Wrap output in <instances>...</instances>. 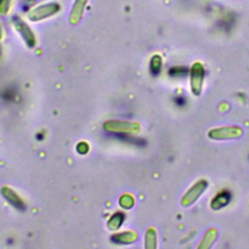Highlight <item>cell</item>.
<instances>
[{
	"label": "cell",
	"mask_w": 249,
	"mask_h": 249,
	"mask_svg": "<svg viewBox=\"0 0 249 249\" xmlns=\"http://www.w3.org/2000/svg\"><path fill=\"white\" fill-rule=\"evenodd\" d=\"M60 9H61V6L57 2L45 3L33 8L28 13V18L31 21H39L54 16L60 11Z\"/></svg>",
	"instance_id": "obj_1"
},
{
	"label": "cell",
	"mask_w": 249,
	"mask_h": 249,
	"mask_svg": "<svg viewBox=\"0 0 249 249\" xmlns=\"http://www.w3.org/2000/svg\"><path fill=\"white\" fill-rule=\"evenodd\" d=\"M241 134H242V129L236 125L216 127L208 131V136L214 140L234 139V138L240 137Z\"/></svg>",
	"instance_id": "obj_2"
},
{
	"label": "cell",
	"mask_w": 249,
	"mask_h": 249,
	"mask_svg": "<svg viewBox=\"0 0 249 249\" xmlns=\"http://www.w3.org/2000/svg\"><path fill=\"white\" fill-rule=\"evenodd\" d=\"M207 181L204 179H200L196 182L183 196L181 199V204L185 207L192 205L206 190L207 188Z\"/></svg>",
	"instance_id": "obj_3"
},
{
	"label": "cell",
	"mask_w": 249,
	"mask_h": 249,
	"mask_svg": "<svg viewBox=\"0 0 249 249\" xmlns=\"http://www.w3.org/2000/svg\"><path fill=\"white\" fill-rule=\"evenodd\" d=\"M191 89L195 95H199L202 89L204 68L200 62H195L190 70Z\"/></svg>",
	"instance_id": "obj_4"
},
{
	"label": "cell",
	"mask_w": 249,
	"mask_h": 249,
	"mask_svg": "<svg viewBox=\"0 0 249 249\" xmlns=\"http://www.w3.org/2000/svg\"><path fill=\"white\" fill-rule=\"evenodd\" d=\"M13 24H14L15 28L17 29V31L21 35V37L24 40V42L26 43V45L29 48H33L35 43H36L35 35L32 32L31 28L26 24V22L18 17H14L13 18Z\"/></svg>",
	"instance_id": "obj_5"
},
{
	"label": "cell",
	"mask_w": 249,
	"mask_h": 249,
	"mask_svg": "<svg viewBox=\"0 0 249 249\" xmlns=\"http://www.w3.org/2000/svg\"><path fill=\"white\" fill-rule=\"evenodd\" d=\"M88 2H89V0H75L74 1L73 5H72L71 12H70V16H69V21L71 24L75 25L80 22V20L82 19V18L84 16V12L86 10Z\"/></svg>",
	"instance_id": "obj_6"
},
{
	"label": "cell",
	"mask_w": 249,
	"mask_h": 249,
	"mask_svg": "<svg viewBox=\"0 0 249 249\" xmlns=\"http://www.w3.org/2000/svg\"><path fill=\"white\" fill-rule=\"evenodd\" d=\"M231 194L228 191H223L215 196V197L211 201V208L213 210H219L226 205L229 204L231 201Z\"/></svg>",
	"instance_id": "obj_7"
},
{
	"label": "cell",
	"mask_w": 249,
	"mask_h": 249,
	"mask_svg": "<svg viewBox=\"0 0 249 249\" xmlns=\"http://www.w3.org/2000/svg\"><path fill=\"white\" fill-rule=\"evenodd\" d=\"M218 237V231L216 229H209L206 233L204 234L203 238L201 239V242L197 246L198 249H207L213 245V243L216 241Z\"/></svg>",
	"instance_id": "obj_8"
},
{
	"label": "cell",
	"mask_w": 249,
	"mask_h": 249,
	"mask_svg": "<svg viewBox=\"0 0 249 249\" xmlns=\"http://www.w3.org/2000/svg\"><path fill=\"white\" fill-rule=\"evenodd\" d=\"M2 193H3V196L11 202V203H13L15 206H17V207H18V208H21L22 207V201L20 200V198L12 191V190H10V189H8V188H4L3 190H2Z\"/></svg>",
	"instance_id": "obj_9"
},
{
	"label": "cell",
	"mask_w": 249,
	"mask_h": 249,
	"mask_svg": "<svg viewBox=\"0 0 249 249\" xmlns=\"http://www.w3.org/2000/svg\"><path fill=\"white\" fill-rule=\"evenodd\" d=\"M161 65H162V60L161 57L159 54H155L152 56L151 61H150V69L151 72L154 75H157L160 73V69H161Z\"/></svg>",
	"instance_id": "obj_10"
},
{
	"label": "cell",
	"mask_w": 249,
	"mask_h": 249,
	"mask_svg": "<svg viewBox=\"0 0 249 249\" xmlns=\"http://www.w3.org/2000/svg\"><path fill=\"white\" fill-rule=\"evenodd\" d=\"M188 68L185 66H175L170 68L169 70V75L172 77H184L188 74Z\"/></svg>",
	"instance_id": "obj_11"
},
{
	"label": "cell",
	"mask_w": 249,
	"mask_h": 249,
	"mask_svg": "<svg viewBox=\"0 0 249 249\" xmlns=\"http://www.w3.org/2000/svg\"><path fill=\"white\" fill-rule=\"evenodd\" d=\"M157 236L154 230H149L146 233V247L147 248H155L156 247Z\"/></svg>",
	"instance_id": "obj_12"
},
{
	"label": "cell",
	"mask_w": 249,
	"mask_h": 249,
	"mask_svg": "<svg viewBox=\"0 0 249 249\" xmlns=\"http://www.w3.org/2000/svg\"><path fill=\"white\" fill-rule=\"evenodd\" d=\"M12 0H0V16H5L8 14L11 8Z\"/></svg>",
	"instance_id": "obj_13"
},
{
	"label": "cell",
	"mask_w": 249,
	"mask_h": 249,
	"mask_svg": "<svg viewBox=\"0 0 249 249\" xmlns=\"http://www.w3.org/2000/svg\"><path fill=\"white\" fill-rule=\"evenodd\" d=\"M116 216H117V215H115L114 217H112L113 219L110 221V222H113V226H111V227H110L111 229H117V228L120 226V224L122 223V220H123V219H122V218H120V217L117 219V217H116Z\"/></svg>",
	"instance_id": "obj_14"
},
{
	"label": "cell",
	"mask_w": 249,
	"mask_h": 249,
	"mask_svg": "<svg viewBox=\"0 0 249 249\" xmlns=\"http://www.w3.org/2000/svg\"><path fill=\"white\" fill-rule=\"evenodd\" d=\"M185 99L183 98V97H181V96H179V97H177L176 98V103L177 104H179V105H183V104H185Z\"/></svg>",
	"instance_id": "obj_15"
},
{
	"label": "cell",
	"mask_w": 249,
	"mask_h": 249,
	"mask_svg": "<svg viewBox=\"0 0 249 249\" xmlns=\"http://www.w3.org/2000/svg\"><path fill=\"white\" fill-rule=\"evenodd\" d=\"M2 37V28H1V25H0V39Z\"/></svg>",
	"instance_id": "obj_16"
}]
</instances>
